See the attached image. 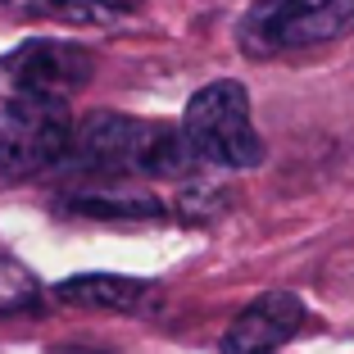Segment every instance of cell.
<instances>
[{"label":"cell","instance_id":"1","mask_svg":"<svg viewBox=\"0 0 354 354\" xmlns=\"http://www.w3.org/2000/svg\"><path fill=\"white\" fill-rule=\"evenodd\" d=\"M182 136L196 164L205 168H254L263 159V141L250 118V95L232 77L209 82L191 95L182 114Z\"/></svg>","mask_w":354,"mask_h":354},{"label":"cell","instance_id":"4","mask_svg":"<svg viewBox=\"0 0 354 354\" xmlns=\"http://www.w3.org/2000/svg\"><path fill=\"white\" fill-rule=\"evenodd\" d=\"M95 77V55L68 41H23L0 55V95L5 100H64Z\"/></svg>","mask_w":354,"mask_h":354},{"label":"cell","instance_id":"2","mask_svg":"<svg viewBox=\"0 0 354 354\" xmlns=\"http://www.w3.org/2000/svg\"><path fill=\"white\" fill-rule=\"evenodd\" d=\"M354 28V0H250L236 23V46L250 59L327 46Z\"/></svg>","mask_w":354,"mask_h":354},{"label":"cell","instance_id":"7","mask_svg":"<svg viewBox=\"0 0 354 354\" xmlns=\"http://www.w3.org/2000/svg\"><path fill=\"white\" fill-rule=\"evenodd\" d=\"M64 304H82V309H114V313H146L159 304V286L141 277H118V272H82L55 286Z\"/></svg>","mask_w":354,"mask_h":354},{"label":"cell","instance_id":"3","mask_svg":"<svg viewBox=\"0 0 354 354\" xmlns=\"http://www.w3.org/2000/svg\"><path fill=\"white\" fill-rule=\"evenodd\" d=\"M73 114L64 100H5L0 104V177L28 182L59 168L73 146Z\"/></svg>","mask_w":354,"mask_h":354},{"label":"cell","instance_id":"5","mask_svg":"<svg viewBox=\"0 0 354 354\" xmlns=\"http://www.w3.org/2000/svg\"><path fill=\"white\" fill-rule=\"evenodd\" d=\"M159 123L155 118H127V114H86L73 127V146L64 164L82 168V173H104V177H123L141 173L150 155Z\"/></svg>","mask_w":354,"mask_h":354},{"label":"cell","instance_id":"6","mask_svg":"<svg viewBox=\"0 0 354 354\" xmlns=\"http://www.w3.org/2000/svg\"><path fill=\"white\" fill-rule=\"evenodd\" d=\"M304 323V304L291 291H268L236 313V323L223 336V354H277Z\"/></svg>","mask_w":354,"mask_h":354},{"label":"cell","instance_id":"8","mask_svg":"<svg viewBox=\"0 0 354 354\" xmlns=\"http://www.w3.org/2000/svg\"><path fill=\"white\" fill-rule=\"evenodd\" d=\"M68 214L82 218H104V223H141V218H164L168 209L150 191H77L64 200Z\"/></svg>","mask_w":354,"mask_h":354},{"label":"cell","instance_id":"10","mask_svg":"<svg viewBox=\"0 0 354 354\" xmlns=\"http://www.w3.org/2000/svg\"><path fill=\"white\" fill-rule=\"evenodd\" d=\"M10 5H23L32 14H59V19H77V23H104L136 0H10Z\"/></svg>","mask_w":354,"mask_h":354},{"label":"cell","instance_id":"9","mask_svg":"<svg viewBox=\"0 0 354 354\" xmlns=\"http://www.w3.org/2000/svg\"><path fill=\"white\" fill-rule=\"evenodd\" d=\"M37 300H41V281L32 277V268H23L10 254H0V318L28 313Z\"/></svg>","mask_w":354,"mask_h":354}]
</instances>
